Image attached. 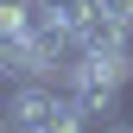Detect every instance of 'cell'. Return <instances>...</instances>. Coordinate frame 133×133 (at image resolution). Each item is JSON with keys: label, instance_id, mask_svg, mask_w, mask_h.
<instances>
[{"label": "cell", "instance_id": "1", "mask_svg": "<svg viewBox=\"0 0 133 133\" xmlns=\"http://www.w3.org/2000/svg\"><path fill=\"white\" fill-rule=\"evenodd\" d=\"M0 127L6 133H82L89 121H82V108H76L70 89H51V76H32V82H19L6 95Z\"/></svg>", "mask_w": 133, "mask_h": 133}, {"label": "cell", "instance_id": "3", "mask_svg": "<svg viewBox=\"0 0 133 133\" xmlns=\"http://www.w3.org/2000/svg\"><path fill=\"white\" fill-rule=\"evenodd\" d=\"M89 6H95V0H32V13H38V19H57V25H76Z\"/></svg>", "mask_w": 133, "mask_h": 133}, {"label": "cell", "instance_id": "5", "mask_svg": "<svg viewBox=\"0 0 133 133\" xmlns=\"http://www.w3.org/2000/svg\"><path fill=\"white\" fill-rule=\"evenodd\" d=\"M95 133H133V127H121V121H95Z\"/></svg>", "mask_w": 133, "mask_h": 133}, {"label": "cell", "instance_id": "4", "mask_svg": "<svg viewBox=\"0 0 133 133\" xmlns=\"http://www.w3.org/2000/svg\"><path fill=\"white\" fill-rule=\"evenodd\" d=\"M95 6H102V13H114V19H127V25H133V0H95Z\"/></svg>", "mask_w": 133, "mask_h": 133}, {"label": "cell", "instance_id": "2", "mask_svg": "<svg viewBox=\"0 0 133 133\" xmlns=\"http://www.w3.org/2000/svg\"><path fill=\"white\" fill-rule=\"evenodd\" d=\"M70 51H127V19L89 6V13L70 25Z\"/></svg>", "mask_w": 133, "mask_h": 133}]
</instances>
